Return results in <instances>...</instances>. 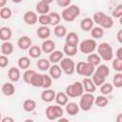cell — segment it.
Instances as JSON below:
<instances>
[{
	"label": "cell",
	"instance_id": "obj_1",
	"mask_svg": "<svg viewBox=\"0 0 122 122\" xmlns=\"http://www.w3.org/2000/svg\"><path fill=\"white\" fill-rule=\"evenodd\" d=\"M81 10L77 5H70L62 10L61 17L66 22H72L80 15Z\"/></svg>",
	"mask_w": 122,
	"mask_h": 122
},
{
	"label": "cell",
	"instance_id": "obj_2",
	"mask_svg": "<svg viewBox=\"0 0 122 122\" xmlns=\"http://www.w3.org/2000/svg\"><path fill=\"white\" fill-rule=\"evenodd\" d=\"M94 71H95V67L92 64L89 63L88 61H86V62L80 61L75 66V71L79 75H82V76H85V77L92 76Z\"/></svg>",
	"mask_w": 122,
	"mask_h": 122
},
{
	"label": "cell",
	"instance_id": "obj_3",
	"mask_svg": "<svg viewBox=\"0 0 122 122\" xmlns=\"http://www.w3.org/2000/svg\"><path fill=\"white\" fill-rule=\"evenodd\" d=\"M97 52L102 60L111 61L113 58V51L112 46L107 42H102L97 46Z\"/></svg>",
	"mask_w": 122,
	"mask_h": 122
},
{
	"label": "cell",
	"instance_id": "obj_4",
	"mask_svg": "<svg viewBox=\"0 0 122 122\" xmlns=\"http://www.w3.org/2000/svg\"><path fill=\"white\" fill-rule=\"evenodd\" d=\"M84 87H83V84L82 82H79V81H76L69 86L66 87V90H65V92L68 94L69 97H71V98H75V97H80L83 93H84Z\"/></svg>",
	"mask_w": 122,
	"mask_h": 122
},
{
	"label": "cell",
	"instance_id": "obj_5",
	"mask_svg": "<svg viewBox=\"0 0 122 122\" xmlns=\"http://www.w3.org/2000/svg\"><path fill=\"white\" fill-rule=\"evenodd\" d=\"M95 97L92 92H85L80 96L79 107L84 112H89L94 104Z\"/></svg>",
	"mask_w": 122,
	"mask_h": 122
},
{
	"label": "cell",
	"instance_id": "obj_6",
	"mask_svg": "<svg viewBox=\"0 0 122 122\" xmlns=\"http://www.w3.org/2000/svg\"><path fill=\"white\" fill-rule=\"evenodd\" d=\"M46 117L49 120H56L63 116L64 110L62 109V106L56 104V105H50L46 109Z\"/></svg>",
	"mask_w": 122,
	"mask_h": 122
},
{
	"label": "cell",
	"instance_id": "obj_7",
	"mask_svg": "<svg viewBox=\"0 0 122 122\" xmlns=\"http://www.w3.org/2000/svg\"><path fill=\"white\" fill-rule=\"evenodd\" d=\"M78 47H79V51L82 53L90 54L95 51V49L97 48V43L95 39L90 38V39H85L82 42H80Z\"/></svg>",
	"mask_w": 122,
	"mask_h": 122
},
{
	"label": "cell",
	"instance_id": "obj_8",
	"mask_svg": "<svg viewBox=\"0 0 122 122\" xmlns=\"http://www.w3.org/2000/svg\"><path fill=\"white\" fill-rule=\"evenodd\" d=\"M60 67L67 75H71L75 71V63L71 57H65L60 61Z\"/></svg>",
	"mask_w": 122,
	"mask_h": 122
},
{
	"label": "cell",
	"instance_id": "obj_9",
	"mask_svg": "<svg viewBox=\"0 0 122 122\" xmlns=\"http://www.w3.org/2000/svg\"><path fill=\"white\" fill-rule=\"evenodd\" d=\"M55 96H56V93L54 92V90L52 89H45L42 93H41V99L43 102H46V103H50V102H52L53 100H55Z\"/></svg>",
	"mask_w": 122,
	"mask_h": 122
},
{
	"label": "cell",
	"instance_id": "obj_10",
	"mask_svg": "<svg viewBox=\"0 0 122 122\" xmlns=\"http://www.w3.org/2000/svg\"><path fill=\"white\" fill-rule=\"evenodd\" d=\"M32 42H31V39L27 36V35H23L21 36L18 41H17V46L20 50H23V51H26V50H29L32 45Z\"/></svg>",
	"mask_w": 122,
	"mask_h": 122
},
{
	"label": "cell",
	"instance_id": "obj_11",
	"mask_svg": "<svg viewBox=\"0 0 122 122\" xmlns=\"http://www.w3.org/2000/svg\"><path fill=\"white\" fill-rule=\"evenodd\" d=\"M24 22L28 25H34L37 21H38V16L36 14V12L32 11V10H28L24 13L23 16Z\"/></svg>",
	"mask_w": 122,
	"mask_h": 122
},
{
	"label": "cell",
	"instance_id": "obj_12",
	"mask_svg": "<svg viewBox=\"0 0 122 122\" xmlns=\"http://www.w3.org/2000/svg\"><path fill=\"white\" fill-rule=\"evenodd\" d=\"M82 84H83L85 92H92V93H93L96 91V85L94 84L92 79H91L89 77H84L83 80H82Z\"/></svg>",
	"mask_w": 122,
	"mask_h": 122
},
{
	"label": "cell",
	"instance_id": "obj_13",
	"mask_svg": "<svg viewBox=\"0 0 122 122\" xmlns=\"http://www.w3.org/2000/svg\"><path fill=\"white\" fill-rule=\"evenodd\" d=\"M65 44L71 45V46H78L79 43V37L78 34L76 32L71 31L69 33H67V35L65 36Z\"/></svg>",
	"mask_w": 122,
	"mask_h": 122
},
{
	"label": "cell",
	"instance_id": "obj_14",
	"mask_svg": "<svg viewBox=\"0 0 122 122\" xmlns=\"http://www.w3.org/2000/svg\"><path fill=\"white\" fill-rule=\"evenodd\" d=\"M62 69L60 67V65L57 64H52L51 66V68L49 69V74L51 76L52 79H59L62 75Z\"/></svg>",
	"mask_w": 122,
	"mask_h": 122
},
{
	"label": "cell",
	"instance_id": "obj_15",
	"mask_svg": "<svg viewBox=\"0 0 122 122\" xmlns=\"http://www.w3.org/2000/svg\"><path fill=\"white\" fill-rule=\"evenodd\" d=\"M42 51L45 53H51L55 50V43L51 39H46L41 45Z\"/></svg>",
	"mask_w": 122,
	"mask_h": 122
},
{
	"label": "cell",
	"instance_id": "obj_16",
	"mask_svg": "<svg viewBox=\"0 0 122 122\" xmlns=\"http://www.w3.org/2000/svg\"><path fill=\"white\" fill-rule=\"evenodd\" d=\"M1 91H2V93L4 95H6V96H11L15 92V87H14V85L11 82H6V83H4L2 85Z\"/></svg>",
	"mask_w": 122,
	"mask_h": 122
},
{
	"label": "cell",
	"instance_id": "obj_17",
	"mask_svg": "<svg viewBox=\"0 0 122 122\" xmlns=\"http://www.w3.org/2000/svg\"><path fill=\"white\" fill-rule=\"evenodd\" d=\"M8 77L11 82H17L21 78L20 70L16 67H11L8 71Z\"/></svg>",
	"mask_w": 122,
	"mask_h": 122
},
{
	"label": "cell",
	"instance_id": "obj_18",
	"mask_svg": "<svg viewBox=\"0 0 122 122\" xmlns=\"http://www.w3.org/2000/svg\"><path fill=\"white\" fill-rule=\"evenodd\" d=\"M43 80H44V74L35 72L33 74V76L31 77L30 84V85H31L32 87H35V88H42V86H43Z\"/></svg>",
	"mask_w": 122,
	"mask_h": 122
},
{
	"label": "cell",
	"instance_id": "obj_19",
	"mask_svg": "<svg viewBox=\"0 0 122 122\" xmlns=\"http://www.w3.org/2000/svg\"><path fill=\"white\" fill-rule=\"evenodd\" d=\"M93 25H94V21L90 17H85L80 22V28L84 31L92 30V29L93 28Z\"/></svg>",
	"mask_w": 122,
	"mask_h": 122
},
{
	"label": "cell",
	"instance_id": "obj_20",
	"mask_svg": "<svg viewBox=\"0 0 122 122\" xmlns=\"http://www.w3.org/2000/svg\"><path fill=\"white\" fill-rule=\"evenodd\" d=\"M36 34L39 38L46 40L51 36V30L48 26H40L36 30Z\"/></svg>",
	"mask_w": 122,
	"mask_h": 122
},
{
	"label": "cell",
	"instance_id": "obj_21",
	"mask_svg": "<svg viewBox=\"0 0 122 122\" xmlns=\"http://www.w3.org/2000/svg\"><path fill=\"white\" fill-rule=\"evenodd\" d=\"M80 111L79 104H76L74 102H68L66 105V112L69 115H76L78 114Z\"/></svg>",
	"mask_w": 122,
	"mask_h": 122
},
{
	"label": "cell",
	"instance_id": "obj_22",
	"mask_svg": "<svg viewBox=\"0 0 122 122\" xmlns=\"http://www.w3.org/2000/svg\"><path fill=\"white\" fill-rule=\"evenodd\" d=\"M64 58V52H62L61 51H53L52 52L50 53L49 55V60L51 61V63L52 64H57L59 63L62 59Z\"/></svg>",
	"mask_w": 122,
	"mask_h": 122
},
{
	"label": "cell",
	"instance_id": "obj_23",
	"mask_svg": "<svg viewBox=\"0 0 122 122\" xmlns=\"http://www.w3.org/2000/svg\"><path fill=\"white\" fill-rule=\"evenodd\" d=\"M35 10L39 14H49L50 13V4H47L44 1H39L36 6Z\"/></svg>",
	"mask_w": 122,
	"mask_h": 122
},
{
	"label": "cell",
	"instance_id": "obj_24",
	"mask_svg": "<svg viewBox=\"0 0 122 122\" xmlns=\"http://www.w3.org/2000/svg\"><path fill=\"white\" fill-rule=\"evenodd\" d=\"M94 73L98 74L99 76L103 77V78H107L110 74V69L107 65H104V64H100L97 66V68H95V71H94Z\"/></svg>",
	"mask_w": 122,
	"mask_h": 122
},
{
	"label": "cell",
	"instance_id": "obj_25",
	"mask_svg": "<svg viewBox=\"0 0 122 122\" xmlns=\"http://www.w3.org/2000/svg\"><path fill=\"white\" fill-rule=\"evenodd\" d=\"M12 36V31L9 27H1L0 28V39L5 42L9 41Z\"/></svg>",
	"mask_w": 122,
	"mask_h": 122
},
{
	"label": "cell",
	"instance_id": "obj_26",
	"mask_svg": "<svg viewBox=\"0 0 122 122\" xmlns=\"http://www.w3.org/2000/svg\"><path fill=\"white\" fill-rule=\"evenodd\" d=\"M78 51V46H71V45H68V44H65L64 45V48H63V52L69 56V57H72L74 55H76Z\"/></svg>",
	"mask_w": 122,
	"mask_h": 122
},
{
	"label": "cell",
	"instance_id": "obj_27",
	"mask_svg": "<svg viewBox=\"0 0 122 122\" xmlns=\"http://www.w3.org/2000/svg\"><path fill=\"white\" fill-rule=\"evenodd\" d=\"M36 66L37 68L42 71H49V69L51 68V61L49 59H46V58H40L38 59V61L36 62Z\"/></svg>",
	"mask_w": 122,
	"mask_h": 122
},
{
	"label": "cell",
	"instance_id": "obj_28",
	"mask_svg": "<svg viewBox=\"0 0 122 122\" xmlns=\"http://www.w3.org/2000/svg\"><path fill=\"white\" fill-rule=\"evenodd\" d=\"M55 102L56 104L60 105V106H66L67 103L69 102V96L66 92H58L56 93V96H55Z\"/></svg>",
	"mask_w": 122,
	"mask_h": 122
},
{
	"label": "cell",
	"instance_id": "obj_29",
	"mask_svg": "<svg viewBox=\"0 0 122 122\" xmlns=\"http://www.w3.org/2000/svg\"><path fill=\"white\" fill-rule=\"evenodd\" d=\"M13 51V45L12 43H10V41H5L2 43L1 45V52L2 54H5V55H10L11 54Z\"/></svg>",
	"mask_w": 122,
	"mask_h": 122
},
{
	"label": "cell",
	"instance_id": "obj_30",
	"mask_svg": "<svg viewBox=\"0 0 122 122\" xmlns=\"http://www.w3.org/2000/svg\"><path fill=\"white\" fill-rule=\"evenodd\" d=\"M36 108V102L33 99H26L23 102V109L27 112H31Z\"/></svg>",
	"mask_w": 122,
	"mask_h": 122
},
{
	"label": "cell",
	"instance_id": "obj_31",
	"mask_svg": "<svg viewBox=\"0 0 122 122\" xmlns=\"http://www.w3.org/2000/svg\"><path fill=\"white\" fill-rule=\"evenodd\" d=\"M17 65L19 69L22 70H28L30 66V59L28 56H21L18 61H17Z\"/></svg>",
	"mask_w": 122,
	"mask_h": 122
},
{
	"label": "cell",
	"instance_id": "obj_32",
	"mask_svg": "<svg viewBox=\"0 0 122 122\" xmlns=\"http://www.w3.org/2000/svg\"><path fill=\"white\" fill-rule=\"evenodd\" d=\"M101 57L99 56L98 53H90L88 54V57H87V61L91 64H92L94 67H97L98 65H100L101 63Z\"/></svg>",
	"mask_w": 122,
	"mask_h": 122
},
{
	"label": "cell",
	"instance_id": "obj_33",
	"mask_svg": "<svg viewBox=\"0 0 122 122\" xmlns=\"http://www.w3.org/2000/svg\"><path fill=\"white\" fill-rule=\"evenodd\" d=\"M53 33H54V35L57 36V37H64V36H66L67 33H68V32H67V28H66L64 25L59 24V25H57V26L54 27V29H53Z\"/></svg>",
	"mask_w": 122,
	"mask_h": 122
},
{
	"label": "cell",
	"instance_id": "obj_34",
	"mask_svg": "<svg viewBox=\"0 0 122 122\" xmlns=\"http://www.w3.org/2000/svg\"><path fill=\"white\" fill-rule=\"evenodd\" d=\"M91 34H92V37L93 39H99V38H102L103 35H104V29L100 26L98 27H93L91 30Z\"/></svg>",
	"mask_w": 122,
	"mask_h": 122
},
{
	"label": "cell",
	"instance_id": "obj_35",
	"mask_svg": "<svg viewBox=\"0 0 122 122\" xmlns=\"http://www.w3.org/2000/svg\"><path fill=\"white\" fill-rule=\"evenodd\" d=\"M28 51H29V55L31 58H39L42 54V49L38 46H31Z\"/></svg>",
	"mask_w": 122,
	"mask_h": 122
},
{
	"label": "cell",
	"instance_id": "obj_36",
	"mask_svg": "<svg viewBox=\"0 0 122 122\" xmlns=\"http://www.w3.org/2000/svg\"><path fill=\"white\" fill-rule=\"evenodd\" d=\"M113 91V85L109 83V82H105L104 84H102L100 86V92L102 94L104 95H109Z\"/></svg>",
	"mask_w": 122,
	"mask_h": 122
},
{
	"label": "cell",
	"instance_id": "obj_37",
	"mask_svg": "<svg viewBox=\"0 0 122 122\" xmlns=\"http://www.w3.org/2000/svg\"><path fill=\"white\" fill-rule=\"evenodd\" d=\"M94 104H95L97 107H106V106L109 104V99L107 98L106 95L102 94V95H99V96L95 97Z\"/></svg>",
	"mask_w": 122,
	"mask_h": 122
},
{
	"label": "cell",
	"instance_id": "obj_38",
	"mask_svg": "<svg viewBox=\"0 0 122 122\" xmlns=\"http://www.w3.org/2000/svg\"><path fill=\"white\" fill-rule=\"evenodd\" d=\"M49 15H50V18H51V26H54L55 27V26L59 25L62 17H61V15L58 12L52 11V12H50Z\"/></svg>",
	"mask_w": 122,
	"mask_h": 122
},
{
	"label": "cell",
	"instance_id": "obj_39",
	"mask_svg": "<svg viewBox=\"0 0 122 122\" xmlns=\"http://www.w3.org/2000/svg\"><path fill=\"white\" fill-rule=\"evenodd\" d=\"M112 26H113V19L112 17L108 16V15H106V17L103 19L102 23L100 24V27H102L103 29H107V30L111 29Z\"/></svg>",
	"mask_w": 122,
	"mask_h": 122
},
{
	"label": "cell",
	"instance_id": "obj_40",
	"mask_svg": "<svg viewBox=\"0 0 122 122\" xmlns=\"http://www.w3.org/2000/svg\"><path fill=\"white\" fill-rule=\"evenodd\" d=\"M106 17V13L103 12V11H96L93 16H92V19L94 21V24H97L98 26H100V24L102 23L103 19Z\"/></svg>",
	"mask_w": 122,
	"mask_h": 122
},
{
	"label": "cell",
	"instance_id": "obj_41",
	"mask_svg": "<svg viewBox=\"0 0 122 122\" xmlns=\"http://www.w3.org/2000/svg\"><path fill=\"white\" fill-rule=\"evenodd\" d=\"M12 15V11L10 8L8 7H4V8H1L0 10V17L2 19H10Z\"/></svg>",
	"mask_w": 122,
	"mask_h": 122
},
{
	"label": "cell",
	"instance_id": "obj_42",
	"mask_svg": "<svg viewBox=\"0 0 122 122\" xmlns=\"http://www.w3.org/2000/svg\"><path fill=\"white\" fill-rule=\"evenodd\" d=\"M36 71H33V70H30V69H28V70H25L24 73H23V80L27 83V84H30V80H31V77L33 76V74L35 73Z\"/></svg>",
	"mask_w": 122,
	"mask_h": 122
},
{
	"label": "cell",
	"instance_id": "obj_43",
	"mask_svg": "<svg viewBox=\"0 0 122 122\" xmlns=\"http://www.w3.org/2000/svg\"><path fill=\"white\" fill-rule=\"evenodd\" d=\"M112 85L115 88H122V72H117L112 78Z\"/></svg>",
	"mask_w": 122,
	"mask_h": 122
},
{
	"label": "cell",
	"instance_id": "obj_44",
	"mask_svg": "<svg viewBox=\"0 0 122 122\" xmlns=\"http://www.w3.org/2000/svg\"><path fill=\"white\" fill-rule=\"evenodd\" d=\"M38 22L41 26L51 25V18L49 14H41L38 16Z\"/></svg>",
	"mask_w": 122,
	"mask_h": 122
},
{
	"label": "cell",
	"instance_id": "obj_45",
	"mask_svg": "<svg viewBox=\"0 0 122 122\" xmlns=\"http://www.w3.org/2000/svg\"><path fill=\"white\" fill-rule=\"evenodd\" d=\"M52 84V78L50 74H44V80H43V89H49L51 88Z\"/></svg>",
	"mask_w": 122,
	"mask_h": 122
},
{
	"label": "cell",
	"instance_id": "obj_46",
	"mask_svg": "<svg viewBox=\"0 0 122 122\" xmlns=\"http://www.w3.org/2000/svg\"><path fill=\"white\" fill-rule=\"evenodd\" d=\"M112 68L117 72H122V60L118 58H114L112 60Z\"/></svg>",
	"mask_w": 122,
	"mask_h": 122
},
{
	"label": "cell",
	"instance_id": "obj_47",
	"mask_svg": "<svg viewBox=\"0 0 122 122\" xmlns=\"http://www.w3.org/2000/svg\"><path fill=\"white\" fill-rule=\"evenodd\" d=\"M92 81L94 82V84L96 85V87H100L102 84H104L105 83V78H103V77H101V76H99L98 74H96V73H94L93 72V74H92Z\"/></svg>",
	"mask_w": 122,
	"mask_h": 122
},
{
	"label": "cell",
	"instance_id": "obj_48",
	"mask_svg": "<svg viewBox=\"0 0 122 122\" xmlns=\"http://www.w3.org/2000/svg\"><path fill=\"white\" fill-rule=\"evenodd\" d=\"M112 15L114 18H120L122 16V4H118L114 8V10L112 12Z\"/></svg>",
	"mask_w": 122,
	"mask_h": 122
},
{
	"label": "cell",
	"instance_id": "obj_49",
	"mask_svg": "<svg viewBox=\"0 0 122 122\" xmlns=\"http://www.w3.org/2000/svg\"><path fill=\"white\" fill-rule=\"evenodd\" d=\"M9 65V58L7 55L5 54H1L0 56V67L1 68H5Z\"/></svg>",
	"mask_w": 122,
	"mask_h": 122
},
{
	"label": "cell",
	"instance_id": "obj_50",
	"mask_svg": "<svg viewBox=\"0 0 122 122\" xmlns=\"http://www.w3.org/2000/svg\"><path fill=\"white\" fill-rule=\"evenodd\" d=\"M71 0H56V3L61 8H67L71 5Z\"/></svg>",
	"mask_w": 122,
	"mask_h": 122
},
{
	"label": "cell",
	"instance_id": "obj_51",
	"mask_svg": "<svg viewBox=\"0 0 122 122\" xmlns=\"http://www.w3.org/2000/svg\"><path fill=\"white\" fill-rule=\"evenodd\" d=\"M115 55H116V58L122 60V47H120L119 49H117V51L115 52Z\"/></svg>",
	"mask_w": 122,
	"mask_h": 122
},
{
	"label": "cell",
	"instance_id": "obj_52",
	"mask_svg": "<svg viewBox=\"0 0 122 122\" xmlns=\"http://www.w3.org/2000/svg\"><path fill=\"white\" fill-rule=\"evenodd\" d=\"M116 38H117V41H118L120 44H122V30H118V32H117V34H116Z\"/></svg>",
	"mask_w": 122,
	"mask_h": 122
},
{
	"label": "cell",
	"instance_id": "obj_53",
	"mask_svg": "<svg viewBox=\"0 0 122 122\" xmlns=\"http://www.w3.org/2000/svg\"><path fill=\"white\" fill-rule=\"evenodd\" d=\"M1 122H14V119L12 117L6 116V117H4V118L1 119Z\"/></svg>",
	"mask_w": 122,
	"mask_h": 122
},
{
	"label": "cell",
	"instance_id": "obj_54",
	"mask_svg": "<svg viewBox=\"0 0 122 122\" xmlns=\"http://www.w3.org/2000/svg\"><path fill=\"white\" fill-rule=\"evenodd\" d=\"M116 122H122V112L121 113H119L117 116H116Z\"/></svg>",
	"mask_w": 122,
	"mask_h": 122
},
{
	"label": "cell",
	"instance_id": "obj_55",
	"mask_svg": "<svg viewBox=\"0 0 122 122\" xmlns=\"http://www.w3.org/2000/svg\"><path fill=\"white\" fill-rule=\"evenodd\" d=\"M7 4V0H0V8H4Z\"/></svg>",
	"mask_w": 122,
	"mask_h": 122
},
{
	"label": "cell",
	"instance_id": "obj_56",
	"mask_svg": "<svg viewBox=\"0 0 122 122\" xmlns=\"http://www.w3.org/2000/svg\"><path fill=\"white\" fill-rule=\"evenodd\" d=\"M58 121H59V122H63V121L66 122V121H68V119H67V118H64V117H60V118L58 119Z\"/></svg>",
	"mask_w": 122,
	"mask_h": 122
},
{
	"label": "cell",
	"instance_id": "obj_57",
	"mask_svg": "<svg viewBox=\"0 0 122 122\" xmlns=\"http://www.w3.org/2000/svg\"><path fill=\"white\" fill-rule=\"evenodd\" d=\"M13 3H15V4H19V3H21L23 0H11Z\"/></svg>",
	"mask_w": 122,
	"mask_h": 122
},
{
	"label": "cell",
	"instance_id": "obj_58",
	"mask_svg": "<svg viewBox=\"0 0 122 122\" xmlns=\"http://www.w3.org/2000/svg\"><path fill=\"white\" fill-rule=\"evenodd\" d=\"M42 1L46 2L47 4H51V3H52V2H53V0H42Z\"/></svg>",
	"mask_w": 122,
	"mask_h": 122
},
{
	"label": "cell",
	"instance_id": "obj_59",
	"mask_svg": "<svg viewBox=\"0 0 122 122\" xmlns=\"http://www.w3.org/2000/svg\"><path fill=\"white\" fill-rule=\"evenodd\" d=\"M118 19H119V23H120V25L122 26V16H121L120 18H118Z\"/></svg>",
	"mask_w": 122,
	"mask_h": 122
}]
</instances>
